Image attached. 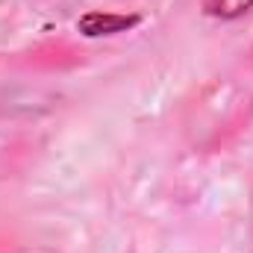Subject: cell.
<instances>
[{"label":"cell","mask_w":253,"mask_h":253,"mask_svg":"<svg viewBox=\"0 0 253 253\" xmlns=\"http://www.w3.org/2000/svg\"><path fill=\"white\" fill-rule=\"evenodd\" d=\"M144 18L138 12H106V9H94L77 18V33L85 39H106V36H121L129 33L141 24Z\"/></svg>","instance_id":"obj_1"},{"label":"cell","mask_w":253,"mask_h":253,"mask_svg":"<svg viewBox=\"0 0 253 253\" xmlns=\"http://www.w3.org/2000/svg\"><path fill=\"white\" fill-rule=\"evenodd\" d=\"M253 9V0H206L203 3V12L209 18H218V21H236L242 15H248Z\"/></svg>","instance_id":"obj_2"}]
</instances>
